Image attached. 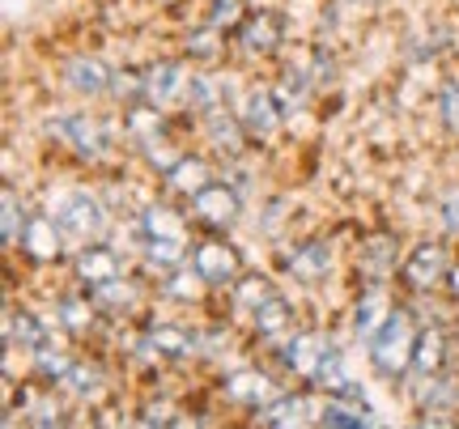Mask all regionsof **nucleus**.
Segmentation results:
<instances>
[{"instance_id": "obj_19", "label": "nucleus", "mask_w": 459, "mask_h": 429, "mask_svg": "<svg viewBox=\"0 0 459 429\" xmlns=\"http://www.w3.org/2000/svg\"><path fill=\"white\" fill-rule=\"evenodd\" d=\"M446 336L438 328H426L417 331V348H412V365H417V374H426V379H434V374H443L446 365Z\"/></svg>"}, {"instance_id": "obj_38", "label": "nucleus", "mask_w": 459, "mask_h": 429, "mask_svg": "<svg viewBox=\"0 0 459 429\" xmlns=\"http://www.w3.org/2000/svg\"><path fill=\"white\" fill-rule=\"evenodd\" d=\"M443 221H446V230L451 234H459V187L446 196V204H443Z\"/></svg>"}, {"instance_id": "obj_23", "label": "nucleus", "mask_w": 459, "mask_h": 429, "mask_svg": "<svg viewBox=\"0 0 459 429\" xmlns=\"http://www.w3.org/2000/svg\"><path fill=\"white\" fill-rule=\"evenodd\" d=\"M251 323H255V331L268 336V340H273V336H285V331H290V302L281 294H268L260 306L251 311Z\"/></svg>"}, {"instance_id": "obj_15", "label": "nucleus", "mask_w": 459, "mask_h": 429, "mask_svg": "<svg viewBox=\"0 0 459 429\" xmlns=\"http://www.w3.org/2000/svg\"><path fill=\"white\" fill-rule=\"evenodd\" d=\"M204 128H209V141H213V149L230 153V158H238V153H243V141L251 136L243 128V119H238V116H226V107H221V111H209V116H204Z\"/></svg>"}, {"instance_id": "obj_21", "label": "nucleus", "mask_w": 459, "mask_h": 429, "mask_svg": "<svg viewBox=\"0 0 459 429\" xmlns=\"http://www.w3.org/2000/svg\"><path fill=\"white\" fill-rule=\"evenodd\" d=\"M387 314H392V302L383 289H370V294L358 302V311H353V331H358L361 340H370L383 323H387Z\"/></svg>"}, {"instance_id": "obj_1", "label": "nucleus", "mask_w": 459, "mask_h": 429, "mask_svg": "<svg viewBox=\"0 0 459 429\" xmlns=\"http://www.w3.org/2000/svg\"><path fill=\"white\" fill-rule=\"evenodd\" d=\"M412 348H417V331H412L409 311L392 306L387 323L370 336V362H375V370L383 379H400L412 365Z\"/></svg>"}, {"instance_id": "obj_34", "label": "nucleus", "mask_w": 459, "mask_h": 429, "mask_svg": "<svg viewBox=\"0 0 459 429\" xmlns=\"http://www.w3.org/2000/svg\"><path fill=\"white\" fill-rule=\"evenodd\" d=\"M268 294H273V289H268L264 277H238V281H234V297H238V306H247V311H255Z\"/></svg>"}, {"instance_id": "obj_25", "label": "nucleus", "mask_w": 459, "mask_h": 429, "mask_svg": "<svg viewBox=\"0 0 459 429\" xmlns=\"http://www.w3.org/2000/svg\"><path fill=\"white\" fill-rule=\"evenodd\" d=\"M141 234L145 238H187V226L170 204H149L141 213Z\"/></svg>"}, {"instance_id": "obj_7", "label": "nucleus", "mask_w": 459, "mask_h": 429, "mask_svg": "<svg viewBox=\"0 0 459 429\" xmlns=\"http://www.w3.org/2000/svg\"><path fill=\"white\" fill-rule=\"evenodd\" d=\"M238 43H243L247 56H273V51L285 43V17H281L277 9H260V13L243 17Z\"/></svg>"}, {"instance_id": "obj_17", "label": "nucleus", "mask_w": 459, "mask_h": 429, "mask_svg": "<svg viewBox=\"0 0 459 429\" xmlns=\"http://www.w3.org/2000/svg\"><path fill=\"white\" fill-rule=\"evenodd\" d=\"M4 331H9V345H22L30 353L48 348V323L34 311H9L4 314Z\"/></svg>"}, {"instance_id": "obj_12", "label": "nucleus", "mask_w": 459, "mask_h": 429, "mask_svg": "<svg viewBox=\"0 0 459 429\" xmlns=\"http://www.w3.org/2000/svg\"><path fill=\"white\" fill-rule=\"evenodd\" d=\"M221 391H226V399L260 413L264 404L277 399V382L268 379V374H260V370H238V374H230V379L221 382Z\"/></svg>"}, {"instance_id": "obj_6", "label": "nucleus", "mask_w": 459, "mask_h": 429, "mask_svg": "<svg viewBox=\"0 0 459 429\" xmlns=\"http://www.w3.org/2000/svg\"><path fill=\"white\" fill-rule=\"evenodd\" d=\"M446 272H451V260H446V247H438V243L412 247L404 268H400V277H404L409 289H434V285L446 281Z\"/></svg>"}, {"instance_id": "obj_28", "label": "nucleus", "mask_w": 459, "mask_h": 429, "mask_svg": "<svg viewBox=\"0 0 459 429\" xmlns=\"http://www.w3.org/2000/svg\"><path fill=\"white\" fill-rule=\"evenodd\" d=\"M136 145H141V153H145V158H149V166H158L162 175H170V166H175V162H179V158H183L179 149L170 145V141H166L162 133L145 136V141H136Z\"/></svg>"}, {"instance_id": "obj_33", "label": "nucleus", "mask_w": 459, "mask_h": 429, "mask_svg": "<svg viewBox=\"0 0 459 429\" xmlns=\"http://www.w3.org/2000/svg\"><path fill=\"white\" fill-rule=\"evenodd\" d=\"M34 357H39V374H43V379H51V382H65L68 370H73V357H68V353H56L51 345L39 348Z\"/></svg>"}, {"instance_id": "obj_37", "label": "nucleus", "mask_w": 459, "mask_h": 429, "mask_svg": "<svg viewBox=\"0 0 459 429\" xmlns=\"http://www.w3.org/2000/svg\"><path fill=\"white\" fill-rule=\"evenodd\" d=\"M438 111H443L446 128L459 133V82H443V90H438Z\"/></svg>"}, {"instance_id": "obj_20", "label": "nucleus", "mask_w": 459, "mask_h": 429, "mask_svg": "<svg viewBox=\"0 0 459 429\" xmlns=\"http://www.w3.org/2000/svg\"><path fill=\"white\" fill-rule=\"evenodd\" d=\"M145 348L158 357H187V353H196V336L187 328H175V323H158V328H149Z\"/></svg>"}, {"instance_id": "obj_39", "label": "nucleus", "mask_w": 459, "mask_h": 429, "mask_svg": "<svg viewBox=\"0 0 459 429\" xmlns=\"http://www.w3.org/2000/svg\"><path fill=\"white\" fill-rule=\"evenodd\" d=\"M446 285H451V294H455V297H459V264H455V268H451V272H446Z\"/></svg>"}, {"instance_id": "obj_31", "label": "nucleus", "mask_w": 459, "mask_h": 429, "mask_svg": "<svg viewBox=\"0 0 459 429\" xmlns=\"http://www.w3.org/2000/svg\"><path fill=\"white\" fill-rule=\"evenodd\" d=\"M204 277H200L196 268H192V272H183V268H175V272H170V281H166V294L170 297H179V302H192V297H200V289H204Z\"/></svg>"}, {"instance_id": "obj_32", "label": "nucleus", "mask_w": 459, "mask_h": 429, "mask_svg": "<svg viewBox=\"0 0 459 429\" xmlns=\"http://www.w3.org/2000/svg\"><path fill=\"white\" fill-rule=\"evenodd\" d=\"M94 306H99L94 297H90V302L65 297V302H60V323H65L68 331H85V328H90V319H94Z\"/></svg>"}, {"instance_id": "obj_5", "label": "nucleus", "mask_w": 459, "mask_h": 429, "mask_svg": "<svg viewBox=\"0 0 459 429\" xmlns=\"http://www.w3.org/2000/svg\"><path fill=\"white\" fill-rule=\"evenodd\" d=\"M187 90H192V77L175 60H162V64H153L145 73V102L158 107V111H170V107L187 102Z\"/></svg>"}, {"instance_id": "obj_4", "label": "nucleus", "mask_w": 459, "mask_h": 429, "mask_svg": "<svg viewBox=\"0 0 459 429\" xmlns=\"http://www.w3.org/2000/svg\"><path fill=\"white\" fill-rule=\"evenodd\" d=\"M238 213H243L238 192L226 187V183H209V187H200L196 196H192V217H196L204 230H230L238 221Z\"/></svg>"}, {"instance_id": "obj_24", "label": "nucleus", "mask_w": 459, "mask_h": 429, "mask_svg": "<svg viewBox=\"0 0 459 429\" xmlns=\"http://www.w3.org/2000/svg\"><path fill=\"white\" fill-rule=\"evenodd\" d=\"M307 416H311L307 396H277L273 404L260 408V425H307Z\"/></svg>"}, {"instance_id": "obj_35", "label": "nucleus", "mask_w": 459, "mask_h": 429, "mask_svg": "<svg viewBox=\"0 0 459 429\" xmlns=\"http://www.w3.org/2000/svg\"><path fill=\"white\" fill-rule=\"evenodd\" d=\"M209 26H217V30L243 26V0H213V9H209Z\"/></svg>"}, {"instance_id": "obj_26", "label": "nucleus", "mask_w": 459, "mask_h": 429, "mask_svg": "<svg viewBox=\"0 0 459 429\" xmlns=\"http://www.w3.org/2000/svg\"><path fill=\"white\" fill-rule=\"evenodd\" d=\"M187 260V247L183 238H145V264L153 272H175Z\"/></svg>"}, {"instance_id": "obj_8", "label": "nucleus", "mask_w": 459, "mask_h": 429, "mask_svg": "<svg viewBox=\"0 0 459 429\" xmlns=\"http://www.w3.org/2000/svg\"><path fill=\"white\" fill-rule=\"evenodd\" d=\"M65 238H68V234L60 230V221H56L51 213H30V217H26V226H22V251H26L30 260H39V264L60 260Z\"/></svg>"}, {"instance_id": "obj_22", "label": "nucleus", "mask_w": 459, "mask_h": 429, "mask_svg": "<svg viewBox=\"0 0 459 429\" xmlns=\"http://www.w3.org/2000/svg\"><path fill=\"white\" fill-rule=\"evenodd\" d=\"M166 179H170V187H175V192H183V196H196L200 187H209V183H213V170H209V162H204V158H187V153H183L179 162L170 166V175H166Z\"/></svg>"}, {"instance_id": "obj_27", "label": "nucleus", "mask_w": 459, "mask_h": 429, "mask_svg": "<svg viewBox=\"0 0 459 429\" xmlns=\"http://www.w3.org/2000/svg\"><path fill=\"white\" fill-rule=\"evenodd\" d=\"M111 94L124 107H136V102H145V77L136 68H119V73H111Z\"/></svg>"}, {"instance_id": "obj_29", "label": "nucleus", "mask_w": 459, "mask_h": 429, "mask_svg": "<svg viewBox=\"0 0 459 429\" xmlns=\"http://www.w3.org/2000/svg\"><path fill=\"white\" fill-rule=\"evenodd\" d=\"M68 387H73V396H82V399H90V396H99L102 391V370L99 365H85V362H73V370H68Z\"/></svg>"}, {"instance_id": "obj_2", "label": "nucleus", "mask_w": 459, "mask_h": 429, "mask_svg": "<svg viewBox=\"0 0 459 429\" xmlns=\"http://www.w3.org/2000/svg\"><path fill=\"white\" fill-rule=\"evenodd\" d=\"M51 217L60 221V230L73 238V243H94L102 230H107V209H102L99 196L90 192H60L51 200Z\"/></svg>"}, {"instance_id": "obj_18", "label": "nucleus", "mask_w": 459, "mask_h": 429, "mask_svg": "<svg viewBox=\"0 0 459 429\" xmlns=\"http://www.w3.org/2000/svg\"><path fill=\"white\" fill-rule=\"evenodd\" d=\"M328 268H332V247L328 243H302V247L290 255V272H294L298 281H324L328 277Z\"/></svg>"}, {"instance_id": "obj_40", "label": "nucleus", "mask_w": 459, "mask_h": 429, "mask_svg": "<svg viewBox=\"0 0 459 429\" xmlns=\"http://www.w3.org/2000/svg\"><path fill=\"white\" fill-rule=\"evenodd\" d=\"M162 4H166V0H162Z\"/></svg>"}, {"instance_id": "obj_36", "label": "nucleus", "mask_w": 459, "mask_h": 429, "mask_svg": "<svg viewBox=\"0 0 459 429\" xmlns=\"http://www.w3.org/2000/svg\"><path fill=\"white\" fill-rule=\"evenodd\" d=\"M217 26H209V30H196V34H187V56H196V60H217Z\"/></svg>"}, {"instance_id": "obj_9", "label": "nucleus", "mask_w": 459, "mask_h": 429, "mask_svg": "<svg viewBox=\"0 0 459 429\" xmlns=\"http://www.w3.org/2000/svg\"><path fill=\"white\" fill-rule=\"evenodd\" d=\"M73 272H77V281H82L85 289H99V285L124 277V260H119V251H111V247L82 243L77 260H73Z\"/></svg>"}, {"instance_id": "obj_3", "label": "nucleus", "mask_w": 459, "mask_h": 429, "mask_svg": "<svg viewBox=\"0 0 459 429\" xmlns=\"http://www.w3.org/2000/svg\"><path fill=\"white\" fill-rule=\"evenodd\" d=\"M192 268L209 285H234L243 277V255H238V247H230L226 238H204L192 251Z\"/></svg>"}, {"instance_id": "obj_10", "label": "nucleus", "mask_w": 459, "mask_h": 429, "mask_svg": "<svg viewBox=\"0 0 459 429\" xmlns=\"http://www.w3.org/2000/svg\"><path fill=\"white\" fill-rule=\"evenodd\" d=\"M51 136H60L73 153H82V158H102V149H107V136H102V124L90 116H65V119H51L48 124Z\"/></svg>"}, {"instance_id": "obj_14", "label": "nucleus", "mask_w": 459, "mask_h": 429, "mask_svg": "<svg viewBox=\"0 0 459 429\" xmlns=\"http://www.w3.org/2000/svg\"><path fill=\"white\" fill-rule=\"evenodd\" d=\"M243 128L251 136H273L281 128V102H277V94H268V90H251L247 94V102H243Z\"/></svg>"}, {"instance_id": "obj_30", "label": "nucleus", "mask_w": 459, "mask_h": 429, "mask_svg": "<svg viewBox=\"0 0 459 429\" xmlns=\"http://www.w3.org/2000/svg\"><path fill=\"white\" fill-rule=\"evenodd\" d=\"M0 200H4V247H13V243H22V226H26V217H22V204H17V192L4 183V192H0Z\"/></svg>"}, {"instance_id": "obj_11", "label": "nucleus", "mask_w": 459, "mask_h": 429, "mask_svg": "<svg viewBox=\"0 0 459 429\" xmlns=\"http://www.w3.org/2000/svg\"><path fill=\"white\" fill-rule=\"evenodd\" d=\"M328 353H332V345L319 331H298L294 340L285 345V365H290L302 382H319V370L328 362Z\"/></svg>"}, {"instance_id": "obj_16", "label": "nucleus", "mask_w": 459, "mask_h": 429, "mask_svg": "<svg viewBox=\"0 0 459 429\" xmlns=\"http://www.w3.org/2000/svg\"><path fill=\"white\" fill-rule=\"evenodd\" d=\"M319 421H324V425H341V429H361V425H375V413L366 408V399L332 396L328 404L319 408Z\"/></svg>"}, {"instance_id": "obj_13", "label": "nucleus", "mask_w": 459, "mask_h": 429, "mask_svg": "<svg viewBox=\"0 0 459 429\" xmlns=\"http://www.w3.org/2000/svg\"><path fill=\"white\" fill-rule=\"evenodd\" d=\"M65 85L73 94H85V99H94V94H107L111 90V68L94 60V56H73L65 64Z\"/></svg>"}]
</instances>
